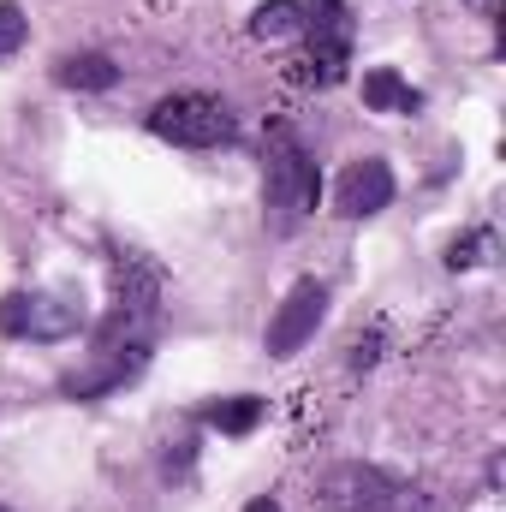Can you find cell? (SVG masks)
<instances>
[{
    "mask_svg": "<svg viewBox=\"0 0 506 512\" xmlns=\"http://www.w3.org/2000/svg\"><path fill=\"white\" fill-rule=\"evenodd\" d=\"M310 203H316V161L304 155L292 126H268V221H274V233H292Z\"/></svg>",
    "mask_w": 506,
    "mask_h": 512,
    "instance_id": "6da1fadb",
    "label": "cell"
},
{
    "mask_svg": "<svg viewBox=\"0 0 506 512\" xmlns=\"http://www.w3.org/2000/svg\"><path fill=\"white\" fill-rule=\"evenodd\" d=\"M149 131L167 137V143H179V149H215V143H233L239 120L227 114V102L185 90V96H167V102L149 108Z\"/></svg>",
    "mask_w": 506,
    "mask_h": 512,
    "instance_id": "7a4b0ae2",
    "label": "cell"
},
{
    "mask_svg": "<svg viewBox=\"0 0 506 512\" xmlns=\"http://www.w3.org/2000/svg\"><path fill=\"white\" fill-rule=\"evenodd\" d=\"M90 322V310L72 292H12L0 298V334L12 340H72Z\"/></svg>",
    "mask_w": 506,
    "mask_h": 512,
    "instance_id": "3957f363",
    "label": "cell"
},
{
    "mask_svg": "<svg viewBox=\"0 0 506 512\" xmlns=\"http://www.w3.org/2000/svg\"><path fill=\"white\" fill-rule=\"evenodd\" d=\"M310 54L292 60V78L298 84H340L346 78V54H352V24H346V6L340 0H310Z\"/></svg>",
    "mask_w": 506,
    "mask_h": 512,
    "instance_id": "277c9868",
    "label": "cell"
},
{
    "mask_svg": "<svg viewBox=\"0 0 506 512\" xmlns=\"http://www.w3.org/2000/svg\"><path fill=\"white\" fill-rule=\"evenodd\" d=\"M322 310H328V286H322V280H298V286L280 298L274 322H268V352H274V358H292V352L316 334Z\"/></svg>",
    "mask_w": 506,
    "mask_h": 512,
    "instance_id": "5b68a950",
    "label": "cell"
},
{
    "mask_svg": "<svg viewBox=\"0 0 506 512\" xmlns=\"http://www.w3.org/2000/svg\"><path fill=\"white\" fill-rule=\"evenodd\" d=\"M322 501L328 512H399V489L376 465H334L322 477Z\"/></svg>",
    "mask_w": 506,
    "mask_h": 512,
    "instance_id": "8992f818",
    "label": "cell"
},
{
    "mask_svg": "<svg viewBox=\"0 0 506 512\" xmlns=\"http://www.w3.org/2000/svg\"><path fill=\"white\" fill-rule=\"evenodd\" d=\"M387 203H393V167L376 161V155L352 161V167L340 173V185H334V209H340V215H352V221L381 215Z\"/></svg>",
    "mask_w": 506,
    "mask_h": 512,
    "instance_id": "52a82bcc",
    "label": "cell"
},
{
    "mask_svg": "<svg viewBox=\"0 0 506 512\" xmlns=\"http://www.w3.org/2000/svg\"><path fill=\"white\" fill-rule=\"evenodd\" d=\"M143 364H149V346L137 340V346H114V352H96V364L90 370H78V376H66V393L72 399H96V393H114V387H126L131 376H143Z\"/></svg>",
    "mask_w": 506,
    "mask_h": 512,
    "instance_id": "ba28073f",
    "label": "cell"
},
{
    "mask_svg": "<svg viewBox=\"0 0 506 512\" xmlns=\"http://www.w3.org/2000/svg\"><path fill=\"white\" fill-rule=\"evenodd\" d=\"M364 102H370L376 114H417V108H423V96H417L399 72H387V66L364 72Z\"/></svg>",
    "mask_w": 506,
    "mask_h": 512,
    "instance_id": "9c48e42d",
    "label": "cell"
},
{
    "mask_svg": "<svg viewBox=\"0 0 506 512\" xmlns=\"http://www.w3.org/2000/svg\"><path fill=\"white\" fill-rule=\"evenodd\" d=\"M60 84L66 90H114L120 84V66L108 54H66L60 60Z\"/></svg>",
    "mask_w": 506,
    "mask_h": 512,
    "instance_id": "30bf717a",
    "label": "cell"
},
{
    "mask_svg": "<svg viewBox=\"0 0 506 512\" xmlns=\"http://www.w3.org/2000/svg\"><path fill=\"white\" fill-rule=\"evenodd\" d=\"M203 423L221 429V435H251L256 423H262V399H251V393H239V399H215V405L203 411Z\"/></svg>",
    "mask_w": 506,
    "mask_h": 512,
    "instance_id": "8fae6325",
    "label": "cell"
},
{
    "mask_svg": "<svg viewBox=\"0 0 506 512\" xmlns=\"http://www.w3.org/2000/svg\"><path fill=\"white\" fill-rule=\"evenodd\" d=\"M251 30L262 36V42H280V36L304 30V18H298V0H268V6H256Z\"/></svg>",
    "mask_w": 506,
    "mask_h": 512,
    "instance_id": "7c38bea8",
    "label": "cell"
},
{
    "mask_svg": "<svg viewBox=\"0 0 506 512\" xmlns=\"http://www.w3.org/2000/svg\"><path fill=\"white\" fill-rule=\"evenodd\" d=\"M24 36H30V24H24V12H18L12 0H0V60H12V54L24 48Z\"/></svg>",
    "mask_w": 506,
    "mask_h": 512,
    "instance_id": "4fadbf2b",
    "label": "cell"
},
{
    "mask_svg": "<svg viewBox=\"0 0 506 512\" xmlns=\"http://www.w3.org/2000/svg\"><path fill=\"white\" fill-rule=\"evenodd\" d=\"M477 251H483V239H465V245H453V251H447V262H453V268H471Z\"/></svg>",
    "mask_w": 506,
    "mask_h": 512,
    "instance_id": "5bb4252c",
    "label": "cell"
},
{
    "mask_svg": "<svg viewBox=\"0 0 506 512\" xmlns=\"http://www.w3.org/2000/svg\"><path fill=\"white\" fill-rule=\"evenodd\" d=\"M245 512H280V507H274V501H251Z\"/></svg>",
    "mask_w": 506,
    "mask_h": 512,
    "instance_id": "9a60e30c",
    "label": "cell"
},
{
    "mask_svg": "<svg viewBox=\"0 0 506 512\" xmlns=\"http://www.w3.org/2000/svg\"><path fill=\"white\" fill-rule=\"evenodd\" d=\"M0 512H6V507H0Z\"/></svg>",
    "mask_w": 506,
    "mask_h": 512,
    "instance_id": "2e32d148",
    "label": "cell"
}]
</instances>
